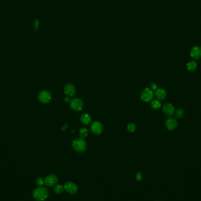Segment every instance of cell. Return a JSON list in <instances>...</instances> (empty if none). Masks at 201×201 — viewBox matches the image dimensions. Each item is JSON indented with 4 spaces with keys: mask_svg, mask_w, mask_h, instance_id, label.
<instances>
[{
    "mask_svg": "<svg viewBox=\"0 0 201 201\" xmlns=\"http://www.w3.org/2000/svg\"><path fill=\"white\" fill-rule=\"evenodd\" d=\"M49 192L48 189L43 186H39L36 188L33 193V198L37 201H44L48 198Z\"/></svg>",
    "mask_w": 201,
    "mask_h": 201,
    "instance_id": "6da1fadb",
    "label": "cell"
},
{
    "mask_svg": "<svg viewBox=\"0 0 201 201\" xmlns=\"http://www.w3.org/2000/svg\"><path fill=\"white\" fill-rule=\"evenodd\" d=\"M87 144L82 138H78L73 140V148L78 152H82L86 149Z\"/></svg>",
    "mask_w": 201,
    "mask_h": 201,
    "instance_id": "7a4b0ae2",
    "label": "cell"
},
{
    "mask_svg": "<svg viewBox=\"0 0 201 201\" xmlns=\"http://www.w3.org/2000/svg\"><path fill=\"white\" fill-rule=\"evenodd\" d=\"M154 95L153 91L151 88H146L141 92V98L143 101L148 102L152 101L154 98Z\"/></svg>",
    "mask_w": 201,
    "mask_h": 201,
    "instance_id": "3957f363",
    "label": "cell"
},
{
    "mask_svg": "<svg viewBox=\"0 0 201 201\" xmlns=\"http://www.w3.org/2000/svg\"><path fill=\"white\" fill-rule=\"evenodd\" d=\"M83 107V102L80 98H75L70 101V107L72 110L75 111H80L81 110H82Z\"/></svg>",
    "mask_w": 201,
    "mask_h": 201,
    "instance_id": "277c9868",
    "label": "cell"
},
{
    "mask_svg": "<svg viewBox=\"0 0 201 201\" xmlns=\"http://www.w3.org/2000/svg\"><path fill=\"white\" fill-rule=\"evenodd\" d=\"M38 99L43 104H47L51 100V95L48 91H43L38 95Z\"/></svg>",
    "mask_w": 201,
    "mask_h": 201,
    "instance_id": "5b68a950",
    "label": "cell"
},
{
    "mask_svg": "<svg viewBox=\"0 0 201 201\" xmlns=\"http://www.w3.org/2000/svg\"><path fill=\"white\" fill-rule=\"evenodd\" d=\"M91 130L92 132L94 135H100L103 131V125L101 122L98 121L94 122V123H92V124L91 126Z\"/></svg>",
    "mask_w": 201,
    "mask_h": 201,
    "instance_id": "8992f818",
    "label": "cell"
},
{
    "mask_svg": "<svg viewBox=\"0 0 201 201\" xmlns=\"http://www.w3.org/2000/svg\"><path fill=\"white\" fill-rule=\"evenodd\" d=\"M162 110L165 114L168 117H172L175 112L174 105L171 103H166L162 107Z\"/></svg>",
    "mask_w": 201,
    "mask_h": 201,
    "instance_id": "52a82bcc",
    "label": "cell"
},
{
    "mask_svg": "<svg viewBox=\"0 0 201 201\" xmlns=\"http://www.w3.org/2000/svg\"><path fill=\"white\" fill-rule=\"evenodd\" d=\"M58 182V178L56 176L53 174L48 175L44 179V184L48 187L54 186Z\"/></svg>",
    "mask_w": 201,
    "mask_h": 201,
    "instance_id": "ba28073f",
    "label": "cell"
},
{
    "mask_svg": "<svg viewBox=\"0 0 201 201\" xmlns=\"http://www.w3.org/2000/svg\"><path fill=\"white\" fill-rule=\"evenodd\" d=\"M190 55L193 59L198 60L201 58V46H196L192 47Z\"/></svg>",
    "mask_w": 201,
    "mask_h": 201,
    "instance_id": "9c48e42d",
    "label": "cell"
},
{
    "mask_svg": "<svg viewBox=\"0 0 201 201\" xmlns=\"http://www.w3.org/2000/svg\"><path fill=\"white\" fill-rule=\"evenodd\" d=\"M177 120L174 118H169L166 121L165 126L169 131H173L178 127Z\"/></svg>",
    "mask_w": 201,
    "mask_h": 201,
    "instance_id": "30bf717a",
    "label": "cell"
},
{
    "mask_svg": "<svg viewBox=\"0 0 201 201\" xmlns=\"http://www.w3.org/2000/svg\"><path fill=\"white\" fill-rule=\"evenodd\" d=\"M64 189L71 194H75L78 191L77 186L73 182H66L64 185Z\"/></svg>",
    "mask_w": 201,
    "mask_h": 201,
    "instance_id": "8fae6325",
    "label": "cell"
},
{
    "mask_svg": "<svg viewBox=\"0 0 201 201\" xmlns=\"http://www.w3.org/2000/svg\"><path fill=\"white\" fill-rule=\"evenodd\" d=\"M64 92L68 97H73L75 94V88L73 84L68 83L64 88Z\"/></svg>",
    "mask_w": 201,
    "mask_h": 201,
    "instance_id": "7c38bea8",
    "label": "cell"
},
{
    "mask_svg": "<svg viewBox=\"0 0 201 201\" xmlns=\"http://www.w3.org/2000/svg\"><path fill=\"white\" fill-rule=\"evenodd\" d=\"M155 95L158 100H163L167 96V92L163 88H158L155 91Z\"/></svg>",
    "mask_w": 201,
    "mask_h": 201,
    "instance_id": "4fadbf2b",
    "label": "cell"
},
{
    "mask_svg": "<svg viewBox=\"0 0 201 201\" xmlns=\"http://www.w3.org/2000/svg\"><path fill=\"white\" fill-rule=\"evenodd\" d=\"M197 67H198V64L194 60L190 61L186 64V69L189 72L191 73L194 72L196 70Z\"/></svg>",
    "mask_w": 201,
    "mask_h": 201,
    "instance_id": "5bb4252c",
    "label": "cell"
},
{
    "mask_svg": "<svg viewBox=\"0 0 201 201\" xmlns=\"http://www.w3.org/2000/svg\"><path fill=\"white\" fill-rule=\"evenodd\" d=\"M81 121L82 124L85 125H89L91 122L92 118L88 114H83L81 116Z\"/></svg>",
    "mask_w": 201,
    "mask_h": 201,
    "instance_id": "9a60e30c",
    "label": "cell"
},
{
    "mask_svg": "<svg viewBox=\"0 0 201 201\" xmlns=\"http://www.w3.org/2000/svg\"><path fill=\"white\" fill-rule=\"evenodd\" d=\"M151 105L153 110H159L161 107V103L159 100H154L151 102Z\"/></svg>",
    "mask_w": 201,
    "mask_h": 201,
    "instance_id": "2e32d148",
    "label": "cell"
},
{
    "mask_svg": "<svg viewBox=\"0 0 201 201\" xmlns=\"http://www.w3.org/2000/svg\"><path fill=\"white\" fill-rule=\"evenodd\" d=\"M175 116L178 118H181L185 115V111L183 108H178L175 112Z\"/></svg>",
    "mask_w": 201,
    "mask_h": 201,
    "instance_id": "e0dca14e",
    "label": "cell"
},
{
    "mask_svg": "<svg viewBox=\"0 0 201 201\" xmlns=\"http://www.w3.org/2000/svg\"><path fill=\"white\" fill-rule=\"evenodd\" d=\"M64 187L61 185H56L54 188V191L56 193H61L64 191Z\"/></svg>",
    "mask_w": 201,
    "mask_h": 201,
    "instance_id": "ac0fdd59",
    "label": "cell"
},
{
    "mask_svg": "<svg viewBox=\"0 0 201 201\" xmlns=\"http://www.w3.org/2000/svg\"><path fill=\"white\" fill-rule=\"evenodd\" d=\"M88 130L85 128H81L80 130V135L81 138H85L88 136Z\"/></svg>",
    "mask_w": 201,
    "mask_h": 201,
    "instance_id": "d6986e66",
    "label": "cell"
},
{
    "mask_svg": "<svg viewBox=\"0 0 201 201\" xmlns=\"http://www.w3.org/2000/svg\"><path fill=\"white\" fill-rule=\"evenodd\" d=\"M127 129L130 132H134L136 129V126L134 124H130L127 127Z\"/></svg>",
    "mask_w": 201,
    "mask_h": 201,
    "instance_id": "ffe728a7",
    "label": "cell"
},
{
    "mask_svg": "<svg viewBox=\"0 0 201 201\" xmlns=\"http://www.w3.org/2000/svg\"><path fill=\"white\" fill-rule=\"evenodd\" d=\"M36 183L38 186H42L44 184V181L43 178L39 177L36 179Z\"/></svg>",
    "mask_w": 201,
    "mask_h": 201,
    "instance_id": "44dd1931",
    "label": "cell"
},
{
    "mask_svg": "<svg viewBox=\"0 0 201 201\" xmlns=\"http://www.w3.org/2000/svg\"><path fill=\"white\" fill-rule=\"evenodd\" d=\"M157 85L155 83H152L151 84V89L153 91V90H154V91H156L158 88H157Z\"/></svg>",
    "mask_w": 201,
    "mask_h": 201,
    "instance_id": "7402d4cb",
    "label": "cell"
},
{
    "mask_svg": "<svg viewBox=\"0 0 201 201\" xmlns=\"http://www.w3.org/2000/svg\"><path fill=\"white\" fill-rule=\"evenodd\" d=\"M136 178H137V180L138 181H139L141 180V179H142V175L141 174V172L137 173Z\"/></svg>",
    "mask_w": 201,
    "mask_h": 201,
    "instance_id": "603a6c76",
    "label": "cell"
},
{
    "mask_svg": "<svg viewBox=\"0 0 201 201\" xmlns=\"http://www.w3.org/2000/svg\"><path fill=\"white\" fill-rule=\"evenodd\" d=\"M65 102H69V99H68V97H66V98H65Z\"/></svg>",
    "mask_w": 201,
    "mask_h": 201,
    "instance_id": "cb8c5ba5",
    "label": "cell"
}]
</instances>
